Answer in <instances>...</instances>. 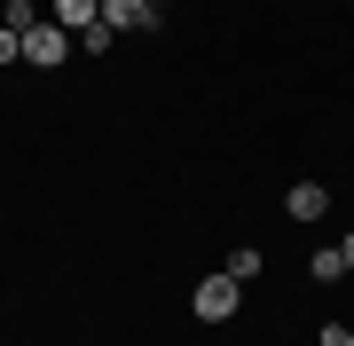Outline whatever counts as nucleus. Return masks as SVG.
Listing matches in <instances>:
<instances>
[{"instance_id":"f257e3e1","label":"nucleus","mask_w":354,"mask_h":346,"mask_svg":"<svg viewBox=\"0 0 354 346\" xmlns=\"http://www.w3.org/2000/svg\"><path fill=\"white\" fill-rule=\"evenodd\" d=\"M71 48H79V39H71L64 24H55V16H39V24L24 32V64H39V71H55V64H64Z\"/></svg>"},{"instance_id":"f03ea898","label":"nucleus","mask_w":354,"mask_h":346,"mask_svg":"<svg viewBox=\"0 0 354 346\" xmlns=\"http://www.w3.org/2000/svg\"><path fill=\"white\" fill-rule=\"evenodd\" d=\"M189 307H197V323H228V315H236V276H205Z\"/></svg>"},{"instance_id":"7ed1b4c3","label":"nucleus","mask_w":354,"mask_h":346,"mask_svg":"<svg viewBox=\"0 0 354 346\" xmlns=\"http://www.w3.org/2000/svg\"><path fill=\"white\" fill-rule=\"evenodd\" d=\"M102 24L111 32H150L158 24V0H102Z\"/></svg>"},{"instance_id":"20e7f679","label":"nucleus","mask_w":354,"mask_h":346,"mask_svg":"<svg viewBox=\"0 0 354 346\" xmlns=\"http://www.w3.org/2000/svg\"><path fill=\"white\" fill-rule=\"evenodd\" d=\"M283 205H291V220H323L330 213V189H323V181H291Z\"/></svg>"},{"instance_id":"39448f33","label":"nucleus","mask_w":354,"mask_h":346,"mask_svg":"<svg viewBox=\"0 0 354 346\" xmlns=\"http://www.w3.org/2000/svg\"><path fill=\"white\" fill-rule=\"evenodd\" d=\"M55 24H64V32L79 39L87 24H102V0H55Z\"/></svg>"},{"instance_id":"423d86ee","label":"nucleus","mask_w":354,"mask_h":346,"mask_svg":"<svg viewBox=\"0 0 354 346\" xmlns=\"http://www.w3.org/2000/svg\"><path fill=\"white\" fill-rule=\"evenodd\" d=\"M307 268H315V283H339V276H346V252H339V244H323Z\"/></svg>"},{"instance_id":"0eeeda50","label":"nucleus","mask_w":354,"mask_h":346,"mask_svg":"<svg viewBox=\"0 0 354 346\" xmlns=\"http://www.w3.org/2000/svg\"><path fill=\"white\" fill-rule=\"evenodd\" d=\"M0 24H8V32H16V39H24V32H32V24H39V8H32V0H8V8H0Z\"/></svg>"},{"instance_id":"6e6552de","label":"nucleus","mask_w":354,"mask_h":346,"mask_svg":"<svg viewBox=\"0 0 354 346\" xmlns=\"http://www.w3.org/2000/svg\"><path fill=\"white\" fill-rule=\"evenodd\" d=\"M228 276H236V283L260 276V252H252V244H236V252H228Z\"/></svg>"},{"instance_id":"1a4fd4ad","label":"nucleus","mask_w":354,"mask_h":346,"mask_svg":"<svg viewBox=\"0 0 354 346\" xmlns=\"http://www.w3.org/2000/svg\"><path fill=\"white\" fill-rule=\"evenodd\" d=\"M16 55H24V39H16L8 24H0V64H16Z\"/></svg>"},{"instance_id":"9d476101","label":"nucleus","mask_w":354,"mask_h":346,"mask_svg":"<svg viewBox=\"0 0 354 346\" xmlns=\"http://www.w3.org/2000/svg\"><path fill=\"white\" fill-rule=\"evenodd\" d=\"M339 252H346V268H354V236H339Z\"/></svg>"},{"instance_id":"9b49d317","label":"nucleus","mask_w":354,"mask_h":346,"mask_svg":"<svg viewBox=\"0 0 354 346\" xmlns=\"http://www.w3.org/2000/svg\"><path fill=\"white\" fill-rule=\"evenodd\" d=\"M346 346H354V331H346Z\"/></svg>"}]
</instances>
